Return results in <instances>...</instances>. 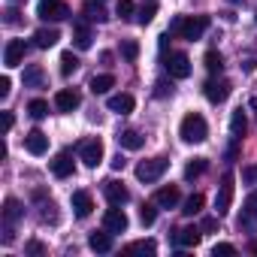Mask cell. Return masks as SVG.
Wrapping results in <instances>:
<instances>
[{
    "label": "cell",
    "instance_id": "cell-1",
    "mask_svg": "<svg viewBox=\"0 0 257 257\" xmlns=\"http://www.w3.org/2000/svg\"><path fill=\"white\" fill-rule=\"evenodd\" d=\"M206 28H209V19L206 16H182V19H176L173 25H170V34H179L182 40H200L203 34H206Z\"/></svg>",
    "mask_w": 257,
    "mask_h": 257
},
{
    "label": "cell",
    "instance_id": "cell-2",
    "mask_svg": "<svg viewBox=\"0 0 257 257\" xmlns=\"http://www.w3.org/2000/svg\"><path fill=\"white\" fill-rule=\"evenodd\" d=\"M179 137H182L185 143H191V146L203 143V140L209 137V124H206V118H203V115H197V112L185 115V118H182V124H179Z\"/></svg>",
    "mask_w": 257,
    "mask_h": 257
},
{
    "label": "cell",
    "instance_id": "cell-3",
    "mask_svg": "<svg viewBox=\"0 0 257 257\" xmlns=\"http://www.w3.org/2000/svg\"><path fill=\"white\" fill-rule=\"evenodd\" d=\"M167 170H170V161H167V158H152V161H143V164L137 167V179L146 182V185H152V182H158Z\"/></svg>",
    "mask_w": 257,
    "mask_h": 257
},
{
    "label": "cell",
    "instance_id": "cell-4",
    "mask_svg": "<svg viewBox=\"0 0 257 257\" xmlns=\"http://www.w3.org/2000/svg\"><path fill=\"white\" fill-rule=\"evenodd\" d=\"M233 173H227L224 179H221V188H218V197H215V215L218 218H224L227 212H230V203H233Z\"/></svg>",
    "mask_w": 257,
    "mask_h": 257
},
{
    "label": "cell",
    "instance_id": "cell-5",
    "mask_svg": "<svg viewBox=\"0 0 257 257\" xmlns=\"http://www.w3.org/2000/svg\"><path fill=\"white\" fill-rule=\"evenodd\" d=\"M37 16L43 22H64L70 16V10H67V4H61V0H40Z\"/></svg>",
    "mask_w": 257,
    "mask_h": 257
},
{
    "label": "cell",
    "instance_id": "cell-6",
    "mask_svg": "<svg viewBox=\"0 0 257 257\" xmlns=\"http://www.w3.org/2000/svg\"><path fill=\"white\" fill-rule=\"evenodd\" d=\"M79 161L85 164V167H97L100 161H103V143L94 137V140H85V143H79Z\"/></svg>",
    "mask_w": 257,
    "mask_h": 257
},
{
    "label": "cell",
    "instance_id": "cell-7",
    "mask_svg": "<svg viewBox=\"0 0 257 257\" xmlns=\"http://www.w3.org/2000/svg\"><path fill=\"white\" fill-rule=\"evenodd\" d=\"M230 91H233V85H230L227 79H215V76L203 85V94H206L209 103H224V100L230 97Z\"/></svg>",
    "mask_w": 257,
    "mask_h": 257
},
{
    "label": "cell",
    "instance_id": "cell-8",
    "mask_svg": "<svg viewBox=\"0 0 257 257\" xmlns=\"http://www.w3.org/2000/svg\"><path fill=\"white\" fill-rule=\"evenodd\" d=\"M257 227V191H251L242 203V215H239V230L251 233Z\"/></svg>",
    "mask_w": 257,
    "mask_h": 257
},
{
    "label": "cell",
    "instance_id": "cell-9",
    "mask_svg": "<svg viewBox=\"0 0 257 257\" xmlns=\"http://www.w3.org/2000/svg\"><path fill=\"white\" fill-rule=\"evenodd\" d=\"M25 55H28V43L25 40H10L7 49H4V64L13 70V67H22L25 64Z\"/></svg>",
    "mask_w": 257,
    "mask_h": 257
},
{
    "label": "cell",
    "instance_id": "cell-10",
    "mask_svg": "<svg viewBox=\"0 0 257 257\" xmlns=\"http://www.w3.org/2000/svg\"><path fill=\"white\" fill-rule=\"evenodd\" d=\"M167 73H170L173 79H188V76H191V58H188L185 52H173V55L167 58Z\"/></svg>",
    "mask_w": 257,
    "mask_h": 257
},
{
    "label": "cell",
    "instance_id": "cell-11",
    "mask_svg": "<svg viewBox=\"0 0 257 257\" xmlns=\"http://www.w3.org/2000/svg\"><path fill=\"white\" fill-rule=\"evenodd\" d=\"M127 215H124V209L121 206H112V209H106V215H103V227L109 230V233H124L127 230Z\"/></svg>",
    "mask_w": 257,
    "mask_h": 257
},
{
    "label": "cell",
    "instance_id": "cell-12",
    "mask_svg": "<svg viewBox=\"0 0 257 257\" xmlns=\"http://www.w3.org/2000/svg\"><path fill=\"white\" fill-rule=\"evenodd\" d=\"M55 106H58L61 112H73V109L82 106V94H79L76 88H61V91L55 94Z\"/></svg>",
    "mask_w": 257,
    "mask_h": 257
},
{
    "label": "cell",
    "instance_id": "cell-13",
    "mask_svg": "<svg viewBox=\"0 0 257 257\" xmlns=\"http://www.w3.org/2000/svg\"><path fill=\"white\" fill-rule=\"evenodd\" d=\"M103 194H106V200H109L112 206H124L127 200H131V191H127L121 182H115V179H109V182L103 185Z\"/></svg>",
    "mask_w": 257,
    "mask_h": 257
},
{
    "label": "cell",
    "instance_id": "cell-14",
    "mask_svg": "<svg viewBox=\"0 0 257 257\" xmlns=\"http://www.w3.org/2000/svg\"><path fill=\"white\" fill-rule=\"evenodd\" d=\"M179 200H182V194H179L176 185H167V188H158V191H155V203H158L161 209H176Z\"/></svg>",
    "mask_w": 257,
    "mask_h": 257
},
{
    "label": "cell",
    "instance_id": "cell-15",
    "mask_svg": "<svg viewBox=\"0 0 257 257\" xmlns=\"http://www.w3.org/2000/svg\"><path fill=\"white\" fill-rule=\"evenodd\" d=\"M106 106H109V112L131 115V112H134V106H137V100H134L131 94H112V97L106 100Z\"/></svg>",
    "mask_w": 257,
    "mask_h": 257
},
{
    "label": "cell",
    "instance_id": "cell-16",
    "mask_svg": "<svg viewBox=\"0 0 257 257\" xmlns=\"http://www.w3.org/2000/svg\"><path fill=\"white\" fill-rule=\"evenodd\" d=\"M25 149H28L31 155H46V152H49V137H46L43 131H31V134L25 137Z\"/></svg>",
    "mask_w": 257,
    "mask_h": 257
},
{
    "label": "cell",
    "instance_id": "cell-17",
    "mask_svg": "<svg viewBox=\"0 0 257 257\" xmlns=\"http://www.w3.org/2000/svg\"><path fill=\"white\" fill-rule=\"evenodd\" d=\"M73 212H76V218H88L94 212V200H91L88 191H76L73 194Z\"/></svg>",
    "mask_w": 257,
    "mask_h": 257
},
{
    "label": "cell",
    "instance_id": "cell-18",
    "mask_svg": "<svg viewBox=\"0 0 257 257\" xmlns=\"http://www.w3.org/2000/svg\"><path fill=\"white\" fill-rule=\"evenodd\" d=\"M118 146L127 149V152H140V149L146 146V137L137 134V131H121V134H118Z\"/></svg>",
    "mask_w": 257,
    "mask_h": 257
},
{
    "label": "cell",
    "instance_id": "cell-19",
    "mask_svg": "<svg viewBox=\"0 0 257 257\" xmlns=\"http://www.w3.org/2000/svg\"><path fill=\"white\" fill-rule=\"evenodd\" d=\"M58 40H61L58 28H40V31L34 34V46H37V49H52Z\"/></svg>",
    "mask_w": 257,
    "mask_h": 257
},
{
    "label": "cell",
    "instance_id": "cell-20",
    "mask_svg": "<svg viewBox=\"0 0 257 257\" xmlns=\"http://www.w3.org/2000/svg\"><path fill=\"white\" fill-rule=\"evenodd\" d=\"M91 28L85 25V22H76V28H73V46L79 49V52H85V49H91Z\"/></svg>",
    "mask_w": 257,
    "mask_h": 257
},
{
    "label": "cell",
    "instance_id": "cell-21",
    "mask_svg": "<svg viewBox=\"0 0 257 257\" xmlns=\"http://www.w3.org/2000/svg\"><path fill=\"white\" fill-rule=\"evenodd\" d=\"M88 248L97 251V254H109V251H112V233H109V230H106V233H91V236H88Z\"/></svg>",
    "mask_w": 257,
    "mask_h": 257
},
{
    "label": "cell",
    "instance_id": "cell-22",
    "mask_svg": "<svg viewBox=\"0 0 257 257\" xmlns=\"http://www.w3.org/2000/svg\"><path fill=\"white\" fill-rule=\"evenodd\" d=\"M52 173H55L58 179H70V176H73V158H70L67 152H61V155L52 161Z\"/></svg>",
    "mask_w": 257,
    "mask_h": 257
},
{
    "label": "cell",
    "instance_id": "cell-23",
    "mask_svg": "<svg viewBox=\"0 0 257 257\" xmlns=\"http://www.w3.org/2000/svg\"><path fill=\"white\" fill-rule=\"evenodd\" d=\"M200 236H203L200 227H182V230L176 233V242H179L182 248H194V245L200 242Z\"/></svg>",
    "mask_w": 257,
    "mask_h": 257
},
{
    "label": "cell",
    "instance_id": "cell-24",
    "mask_svg": "<svg viewBox=\"0 0 257 257\" xmlns=\"http://www.w3.org/2000/svg\"><path fill=\"white\" fill-rule=\"evenodd\" d=\"M91 94H109V88H115V76H109V73H100V76H94L91 79Z\"/></svg>",
    "mask_w": 257,
    "mask_h": 257
},
{
    "label": "cell",
    "instance_id": "cell-25",
    "mask_svg": "<svg viewBox=\"0 0 257 257\" xmlns=\"http://www.w3.org/2000/svg\"><path fill=\"white\" fill-rule=\"evenodd\" d=\"M245 127H248V118H245V112H242V109H236V112L230 115V134H233V140H242Z\"/></svg>",
    "mask_w": 257,
    "mask_h": 257
},
{
    "label": "cell",
    "instance_id": "cell-26",
    "mask_svg": "<svg viewBox=\"0 0 257 257\" xmlns=\"http://www.w3.org/2000/svg\"><path fill=\"white\" fill-rule=\"evenodd\" d=\"M22 215H25V209H22V203L10 197V200L4 203V221H7V224H16V221H19Z\"/></svg>",
    "mask_w": 257,
    "mask_h": 257
},
{
    "label": "cell",
    "instance_id": "cell-27",
    "mask_svg": "<svg viewBox=\"0 0 257 257\" xmlns=\"http://www.w3.org/2000/svg\"><path fill=\"white\" fill-rule=\"evenodd\" d=\"M203 203H206V197L203 194H191L188 200H185V206H182V212L191 218V215H200L203 212Z\"/></svg>",
    "mask_w": 257,
    "mask_h": 257
},
{
    "label": "cell",
    "instance_id": "cell-28",
    "mask_svg": "<svg viewBox=\"0 0 257 257\" xmlns=\"http://www.w3.org/2000/svg\"><path fill=\"white\" fill-rule=\"evenodd\" d=\"M209 170V161L206 158H194L188 167H185V179H197V176H203Z\"/></svg>",
    "mask_w": 257,
    "mask_h": 257
},
{
    "label": "cell",
    "instance_id": "cell-29",
    "mask_svg": "<svg viewBox=\"0 0 257 257\" xmlns=\"http://www.w3.org/2000/svg\"><path fill=\"white\" fill-rule=\"evenodd\" d=\"M85 19H88V22H106L109 16H106V10H103L100 4L88 0V4H85Z\"/></svg>",
    "mask_w": 257,
    "mask_h": 257
},
{
    "label": "cell",
    "instance_id": "cell-30",
    "mask_svg": "<svg viewBox=\"0 0 257 257\" xmlns=\"http://www.w3.org/2000/svg\"><path fill=\"white\" fill-rule=\"evenodd\" d=\"M127 251H131V254H155L158 245H155L152 239H140V242H131V245H127Z\"/></svg>",
    "mask_w": 257,
    "mask_h": 257
},
{
    "label": "cell",
    "instance_id": "cell-31",
    "mask_svg": "<svg viewBox=\"0 0 257 257\" xmlns=\"http://www.w3.org/2000/svg\"><path fill=\"white\" fill-rule=\"evenodd\" d=\"M76 70H79V58H76L73 52H64V55H61V73H64V76H73Z\"/></svg>",
    "mask_w": 257,
    "mask_h": 257
},
{
    "label": "cell",
    "instance_id": "cell-32",
    "mask_svg": "<svg viewBox=\"0 0 257 257\" xmlns=\"http://www.w3.org/2000/svg\"><path fill=\"white\" fill-rule=\"evenodd\" d=\"M155 218H158V203L152 200V203H146V206L140 209V221H143V227H152Z\"/></svg>",
    "mask_w": 257,
    "mask_h": 257
},
{
    "label": "cell",
    "instance_id": "cell-33",
    "mask_svg": "<svg viewBox=\"0 0 257 257\" xmlns=\"http://www.w3.org/2000/svg\"><path fill=\"white\" fill-rule=\"evenodd\" d=\"M155 16H158V7H155V4H149V7H143V10L137 13V25H143V28H146V25H152V22H155Z\"/></svg>",
    "mask_w": 257,
    "mask_h": 257
},
{
    "label": "cell",
    "instance_id": "cell-34",
    "mask_svg": "<svg viewBox=\"0 0 257 257\" xmlns=\"http://www.w3.org/2000/svg\"><path fill=\"white\" fill-rule=\"evenodd\" d=\"M206 70H209L212 76H218V73L224 70V61H221L218 52H206Z\"/></svg>",
    "mask_w": 257,
    "mask_h": 257
},
{
    "label": "cell",
    "instance_id": "cell-35",
    "mask_svg": "<svg viewBox=\"0 0 257 257\" xmlns=\"http://www.w3.org/2000/svg\"><path fill=\"white\" fill-rule=\"evenodd\" d=\"M25 85L28 88H40L43 85V70L40 67H28L25 70Z\"/></svg>",
    "mask_w": 257,
    "mask_h": 257
},
{
    "label": "cell",
    "instance_id": "cell-36",
    "mask_svg": "<svg viewBox=\"0 0 257 257\" xmlns=\"http://www.w3.org/2000/svg\"><path fill=\"white\" fill-rule=\"evenodd\" d=\"M28 112H31V118L40 121V118L49 115V103H46V100H31V103H28Z\"/></svg>",
    "mask_w": 257,
    "mask_h": 257
},
{
    "label": "cell",
    "instance_id": "cell-37",
    "mask_svg": "<svg viewBox=\"0 0 257 257\" xmlns=\"http://www.w3.org/2000/svg\"><path fill=\"white\" fill-rule=\"evenodd\" d=\"M121 55H124L127 61H137V58H140V43H137V40H124V43H121Z\"/></svg>",
    "mask_w": 257,
    "mask_h": 257
},
{
    "label": "cell",
    "instance_id": "cell-38",
    "mask_svg": "<svg viewBox=\"0 0 257 257\" xmlns=\"http://www.w3.org/2000/svg\"><path fill=\"white\" fill-rule=\"evenodd\" d=\"M134 13H137L134 0H118V4H115V16H118V19H131Z\"/></svg>",
    "mask_w": 257,
    "mask_h": 257
},
{
    "label": "cell",
    "instance_id": "cell-39",
    "mask_svg": "<svg viewBox=\"0 0 257 257\" xmlns=\"http://www.w3.org/2000/svg\"><path fill=\"white\" fill-rule=\"evenodd\" d=\"M212 254H215V257H218V254H221V257H227V254H236V248H233L230 242H218V245L212 248Z\"/></svg>",
    "mask_w": 257,
    "mask_h": 257
},
{
    "label": "cell",
    "instance_id": "cell-40",
    "mask_svg": "<svg viewBox=\"0 0 257 257\" xmlns=\"http://www.w3.org/2000/svg\"><path fill=\"white\" fill-rule=\"evenodd\" d=\"M242 179H245L248 185H257V167H245V170H242Z\"/></svg>",
    "mask_w": 257,
    "mask_h": 257
},
{
    "label": "cell",
    "instance_id": "cell-41",
    "mask_svg": "<svg viewBox=\"0 0 257 257\" xmlns=\"http://www.w3.org/2000/svg\"><path fill=\"white\" fill-rule=\"evenodd\" d=\"M10 91H13V82H10V76H4V79H0V97H10Z\"/></svg>",
    "mask_w": 257,
    "mask_h": 257
},
{
    "label": "cell",
    "instance_id": "cell-42",
    "mask_svg": "<svg viewBox=\"0 0 257 257\" xmlns=\"http://www.w3.org/2000/svg\"><path fill=\"white\" fill-rule=\"evenodd\" d=\"M200 230H206V233H212V230H218V215H215V218H203V224H200Z\"/></svg>",
    "mask_w": 257,
    "mask_h": 257
},
{
    "label": "cell",
    "instance_id": "cell-43",
    "mask_svg": "<svg viewBox=\"0 0 257 257\" xmlns=\"http://www.w3.org/2000/svg\"><path fill=\"white\" fill-rule=\"evenodd\" d=\"M155 88H158V91H155L158 97H167V94H173V85H167V82H158Z\"/></svg>",
    "mask_w": 257,
    "mask_h": 257
},
{
    "label": "cell",
    "instance_id": "cell-44",
    "mask_svg": "<svg viewBox=\"0 0 257 257\" xmlns=\"http://www.w3.org/2000/svg\"><path fill=\"white\" fill-rule=\"evenodd\" d=\"M13 124H16V118H13V112H4V131H7V134L13 131Z\"/></svg>",
    "mask_w": 257,
    "mask_h": 257
},
{
    "label": "cell",
    "instance_id": "cell-45",
    "mask_svg": "<svg viewBox=\"0 0 257 257\" xmlns=\"http://www.w3.org/2000/svg\"><path fill=\"white\" fill-rule=\"evenodd\" d=\"M46 248L40 245V242H28V254H43Z\"/></svg>",
    "mask_w": 257,
    "mask_h": 257
},
{
    "label": "cell",
    "instance_id": "cell-46",
    "mask_svg": "<svg viewBox=\"0 0 257 257\" xmlns=\"http://www.w3.org/2000/svg\"><path fill=\"white\" fill-rule=\"evenodd\" d=\"M124 164H127V161H124L121 155H115V158H112V170H124Z\"/></svg>",
    "mask_w": 257,
    "mask_h": 257
},
{
    "label": "cell",
    "instance_id": "cell-47",
    "mask_svg": "<svg viewBox=\"0 0 257 257\" xmlns=\"http://www.w3.org/2000/svg\"><path fill=\"white\" fill-rule=\"evenodd\" d=\"M19 22V13L16 10H7V25H16Z\"/></svg>",
    "mask_w": 257,
    "mask_h": 257
},
{
    "label": "cell",
    "instance_id": "cell-48",
    "mask_svg": "<svg viewBox=\"0 0 257 257\" xmlns=\"http://www.w3.org/2000/svg\"><path fill=\"white\" fill-rule=\"evenodd\" d=\"M251 109H254V112H257V97H254V100H251Z\"/></svg>",
    "mask_w": 257,
    "mask_h": 257
},
{
    "label": "cell",
    "instance_id": "cell-49",
    "mask_svg": "<svg viewBox=\"0 0 257 257\" xmlns=\"http://www.w3.org/2000/svg\"><path fill=\"white\" fill-rule=\"evenodd\" d=\"M230 4H239V0H230Z\"/></svg>",
    "mask_w": 257,
    "mask_h": 257
}]
</instances>
